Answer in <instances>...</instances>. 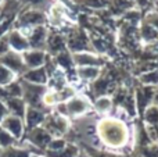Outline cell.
Instances as JSON below:
<instances>
[{
	"label": "cell",
	"instance_id": "cell-3",
	"mask_svg": "<svg viewBox=\"0 0 158 157\" xmlns=\"http://www.w3.org/2000/svg\"><path fill=\"white\" fill-rule=\"evenodd\" d=\"M4 127L7 128V131H10L15 136H19V134H21L22 125H21V121L17 117H8L7 120H4Z\"/></svg>",
	"mask_w": 158,
	"mask_h": 157
},
{
	"label": "cell",
	"instance_id": "cell-6",
	"mask_svg": "<svg viewBox=\"0 0 158 157\" xmlns=\"http://www.w3.org/2000/svg\"><path fill=\"white\" fill-rule=\"evenodd\" d=\"M81 75L82 78H86V79H92V78H94V75H97V70L96 68H83L81 70Z\"/></svg>",
	"mask_w": 158,
	"mask_h": 157
},
{
	"label": "cell",
	"instance_id": "cell-1",
	"mask_svg": "<svg viewBox=\"0 0 158 157\" xmlns=\"http://www.w3.org/2000/svg\"><path fill=\"white\" fill-rule=\"evenodd\" d=\"M98 135L106 145L111 147H121L128 141V129L125 124L118 120L107 118L98 124Z\"/></svg>",
	"mask_w": 158,
	"mask_h": 157
},
{
	"label": "cell",
	"instance_id": "cell-4",
	"mask_svg": "<svg viewBox=\"0 0 158 157\" xmlns=\"http://www.w3.org/2000/svg\"><path fill=\"white\" fill-rule=\"evenodd\" d=\"M111 106L112 103L108 97H100L97 100V103H96V107L98 108V111H108L111 108Z\"/></svg>",
	"mask_w": 158,
	"mask_h": 157
},
{
	"label": "cell",
	"instance_id": "cell-2",
	"mask_svg": "<svg viewBox=\"0 0 158 157\" xmlns=\"http://www.w3.org/2000/svg\"><path fill=\"white\" fill-rule=\"evenodd\" d=\"M86 110H87V103L82 97H74V99H71L67 103V111L69 114L78 116V114L85 113Z\"/></svg>",
	"mask_w": 158,
	"mask_h": 157
},
{
	"label": "cell",
	"instance_id": "cell-7",
	"mask_svg": "<svg viewBox=\"0 0 158 157\" xmlns=\"http://www.w3.org/2000/svg\"><path fill=\"white\" fill-rule=\"evenodd\" d=\"M4 114H6V107L2 104V103H0V120H3Z\"/></svg>",
	"mask_w": 158,
	"mask_h": 157
},
{
	"label": "cell",
	"instance_id": "cell-5",
	"mask_svg": "<svg viewBox=\"0 0 158 157\" xmlns=\"http://www.w3.org/2000/svg\"><path fill=\"white\" fill-rule=\"evenodd\" d=\"M11 78H13V72L8 68H6V67L0 66V85L10 82Z\"/></svg>",
	"mask_w": 158,
	"mask_h": 157
}]
</instances>
